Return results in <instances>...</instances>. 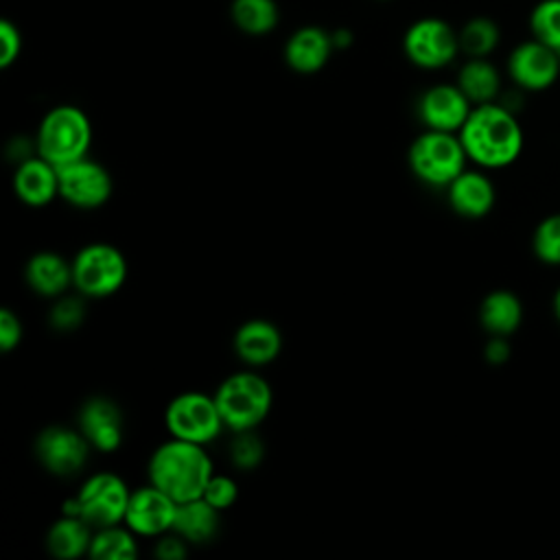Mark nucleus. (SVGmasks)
Here are the masks:
<instances>
[{
	"label": "nucleus",
	"mask_w": 560,
	"mask_h": 560,
	"mask_svg": "<svg viewBox=\"0 0 560 560\" xmlns=\"http://www.w3.org/2000/svg\"><path fill=\"white\" fill-rule=\"evenodd\" d=\"M466 151L459 136L451 131H422L409 147L407 162L411 173L427 186L446 188L466 171Z\"/></svg>",
	"instance_id": "5"
},
{
	"label": "nucleus",
	"mask_w": 560,
	"mask_h": 560,
	"mask_svg": "<svg viewBox=\"0 0 560 560\" xmlns=\"http://www.w3.org/2000/svg\"><path fill=\"white\" fill-rule=\"evenodd\" d=\"M164 424L171 438H179L201 446L214 442L225 429L214 396H208L203 392L177 394L166 405Z\"/></svg>",
	"instance_id": "8"
},
{
	"label": "nucleus",
	"mask_w": 560,
	"mask_h": 560,
	"mask_svg": "<svg viewBox=\"0 0 560 560\" xmlns=\"http://www.w3.org/2000/svg\"><path fill=\"white\" fill-rule=\"evenodd\" d=\"M332 44H335V50L337 48H348L352 44V33L348 28H335L332 33Z\"/></svg>",
	"instance_id": "37"
},
{
	"label": "nucleus",
	"mask_w": 560,
	"mask_h": 560,
	"mask_svg": "<svg viewBox=\"0 0 560 560\" xmlns=\"http://www.w3.org/2000/svg\"><path fill=\"white\" fill-rule=\"evenodd\" d=\"M457 136L468 160L483 168H503L512 164L523 149V129L514 112L497 101L472 105Z\"/></svg>",
	"instance_id": "1"
},
{
	"label": "nucleus",
	"mask_w": 560,
	"mask_h": 560,
	"mask_svg": "<svg viewBox=\"0 0 560 560\" xmlns=\"http://www.w3.org/2000/svg\"><path fill=\"white\" fill-rule=\"evenodd\" d=\"M457 88L472 105L492 103L501 92V74L488 57H468L457 72Z\"/></svg>",
	"instance_id": "23"
},
{
	"label": "nucleus",
	"mask_w": 560,
	"mask_h": 560,
	"mask_svg": "<svg viewBox=\"0 0 560 560\" xmlns=\"http://www.w3.org/2000/svg\"><path fill=\"white\" fill-rule=\"evenodd\" d=\"M532 37L560 52V0H540L529 13Z\"/></svg>",
	"instance_id": "28"
},
{
	"label": "nucleus",
	"mask_w": 560,
	"mask_h": 560,
	"mask_svg": "<svg viewBox=\"0 0 560 560\" xmlns=\"http://www.w3.org/2000/svg\"><path fill=\"white\" fill-rule=\"evenodd\" d=\"M230 20L245 35H267L280 22V7L276 0H232Z\"/></svg>",
	"instance_id": "25"
},
{
	"label": "nucleus",
	"mask_w": 560,
	"mask_h": 560,
	"mask_svg": "<svg viewBox=\"0 0 560 560\" xmlns=\"http://www.w3.org/2000/svg\"><path fill=\"white\" fill-rule=\"evenodd\" d=\"M13 192L18 199L31 208H42L59 197V173L57 166L33 155L15 166L13 173Z\"/></svg>",
	"instance_id": "17"
},
{
	"label": "nucleus",
	"mask_w": 560,
	"mask_h": 560,
	"mask_svg": "<svg viewBox=\"0 0 560 560\" xmlns=\"http://www.w3.org/2000/svg\"><path fill=\"white\" fill-rule=\"evenodd\" d=\"M24 280L42 298H59L72 287V262L57 252H37L24 267Z\"/></svg>",
	"instance_id": "20"
},
{
	"label": "nucleus",
	"mask_w": 560,
	"mask_h": 560,
	"mask_svg": "<svg viewBox=\"0 0 560 560\" xmlns=\"http://www.w3.org/2000/svg\"><path fill=\"white\" fill-rule=\"evenodd\" d=\"M90 448L92 446L81 429H68L61 424L46 427L35 438V457L48 472L57 477L79 472L88 462Z\"/></svg>",
	"instance_id": "11"
},
{
	"label": "nucleus",
	"mask_w": 560,
	"mask_h": 560,
	"mask_svg": "<svg viewBox=\"0 0 560 560\" xmlns=\"http://www.w3.org/2000/svg\"><path fill=\"white\" fill-rule=\"evenodd\" d=\"M177 501L153 483L131 490L125 512V525L136 536H162L173 529Z\"/></svg>",
	"instance_id": "13"
},
{
	"label": "nucleus",
	"mask_w": 560,
	"mask_h": 560,
	"mask_svg": "<svg viewBox=\"0 0 560 560\" xmlns=\"http://www.w3.org/2000/svg\"><path fill=\"white\" fill-rule=\"evenodd\" d=\"M22 52V33L15 22L0 20V68H9Z\"/></svg>",
	"instance_id": "33"
},
{
	"label": "nucleus",
	"mask_w": 560,
	"mask_h": 560,
	"mask_svg": "<svg viewBox=\"0 0 560 560\" xmlns=\"http://www.w3.org/2000/svg\"><path fill=\"white\" fill-rule=\"evenodd\" d=\"M122 411L105 398L94 396L83 402L79 411V429L88 438L90 446L101 453H112L122 444Z\"/></svg>",
	"instance_id": "15"
},
{
	"label": "nucleus",
	"mask_w": 560,
	"mask_h": 560,
	"mask_svg": "<svg viewBox=\"0 0 560 560\" xmlns=\"http://www.w3.org/2000/svg\"><path fill=\"white\" fill-rule=\"evenodd\" d=\"M483 354H486V359H488L490 363H503V361L508 359V354H510V346H508L505 337L492 335V339L486 343Z\"/></svg>",
	"instance_id": "36"
},
{
	"label": "nucleus",
	"mask_w": 560,
	"mask_h": 560,
	"mask_svg": "<svg viewBox=\"0 0 560 560\" xmlns=\"http://www.w3.org/2000/svg\"><path fill=\"white\" fill-rule=\"evenodd\" d=\"M85 319V295H81L79 291L74 295H59L50 311H48V324L50 328L59 330V332H70L77 330Z\"/></svg>",
	"instance_id": "29"
},
{
	"label": "nucleus",
	"mask_w": 560,
	"mask_h": 560,
	"mask_svg": "<svg viewBox=\"0 0 560 560\" xmlns=\"http://www.w3.org/2000/svg\"><path fill=\"white\" fill-rule=\"evenodd\" d=\"M457 37H459V50L466 52L468 57H488L497 48L501 39V31L494 20L479 15L468 20L457 31Z\"/></svg>",
	"instance_id": "27"
},
{
	"label": "nucleus",
	"mask_w": 560,
	"mask_h": 560,
	"mask_svg": "<svg viewBox=\"0 0 560 560\" xmlns=\"http://www.w3.org/2000/svg\"><path fill=\"white\" fill-rule=\"evenodd\" d=\"M131 490L116 472H94L83 481L79 492L63 503V514L88 521L94 529L125 521Z\"/></svg>",
	"instance_id": "6"
},
{
	"label": "nucleus",
	"mask_w": 560,
	"mask_h": 560,
	"mask_svg": "<svg viewBox=\"0 0 560 560\" xmlns=\"http://www.w3.org/2000/svg\"><path fill=\"white\" fill-rule=\"evenodd\" d=\"M210 505H214L219 512L228 510L234 505L236 497H238V486L232 477L228 475H212L210 481L206 483L203 488V494H201Z\"/></svg>",
	"instance_id": "32"
},
{
	"label": "nucleus",
	"mask_w": 560,
	"mask_h": 560,
	"mask_svg": "<svg viewBox=\"0 0 560 560\" xmlns=\"http://www.w3.org/2000/svg\"><path fill=\"white\" fill-rule=\"evenodd\" d=\"M59 173V197L81 210H94L101 208L114 190L109 171L90 160L88 155L81 160H74L70 164H63L57 168Z\"/></svg>",
	"instance_id": "10"
},
{
	"label": "nucleus",
	"mask_w": 560,
	"mask_h": 560,
	"mask_svg": "<svg viewBox=\"0 0 560 560\" xmlns=\"http://www.w3.org/2000/svg\"><path fill=\"white\" fill-rule=\"evenodd\" d=\"M158 545L153 549V553L160 558V560H182L186 558L188 549H186V540L175 534V532H166L162 536H158Z\"/></svg>",
	"instance_id": "35"
},
{
	"label": "nucleus",
	"mask_w": 560,
	"mask_h": 560,
	"mask_svg": "<svg viewBox=\"0 0 560 560\" xmlns=\"http://www.w3.org/2000/svg\"><path fill=\"white\" fill-rule=\"evenodd\" d=\"M147 472L149 483L164 490L177 503H184L203 494L214 468L201 444L171 438L151 453Z\"/></svg>",
	"instance_id": "2"
},
{
	"label": "nucleus",
	"mask_w": 560,
	"mask_h": 560,
	"mask_svg": "<svg viewBox=\"0 0 560 560\" xmlns=\"http://www.w3.org/2000/svg\"><path fill=\"white\" fill-rule=\"evenodd\" d=\"M405 57L422 70H440L459 52L457 31L442 18H420L402 35Z\"/></svg>",
	"instance_id": "9"
},
{
	"label": "nucleus",
	"mask_w": 560,
	"mask_h": 560,
	"mask_svg": "<svg viewBox=\"0 0 560 560\" xmlns=\"http://www.w3.org/2000/svg\"><path fill=\"white\" fill-rule=\"evenodd\" d=\"M282 350V332L269 319H247L234 332L236 357L252 368L271 363Z\"/></svg>",
	"instance_id": "18"
},
{
	"label": "nucleus",
	"mask_w": 560,
	"mask_h": 560,
	"mask_svg": "<svg viewBox=\"0 0 560 560\" xmlns=\"http://www.w3.org/2000/svg\"><path fill=\"white\" fill-rule=\"evenodd\" d=\"M472 103L457 83H438L427 88L418 98V116L427 129L457 133L466 122Z\"/></svg>",
	"instance_id": "14"
},
{
	"label": "nucleus",
	"mask_w": 560,
	"mask_h": 560,
	"mask_svg": "<svg viewBox=\"0 0 560 560\" xmlns=\"http://www.w3.org/2000/svg\"><path fill=\"white\" fill-rule=\"evenodd\" d=\"M219 514L221 512L214 505H210L203 497L177 503L175 523L171 532L179 534L186 542L192 545L210 542L219 529Z\"/></svg>",
	"instance_id": "22"
},
{
	"label": "nucleus",
	"mask_w": 560,
	"mask_h": 560,
	"mask_svg": "<svg viewBox=\"0 0 560 560\" xmlns=\"http://www.w3.org/2000/svg\"><path fill=\"white\" fill-rule=\"evenodd\" d=\"M70 262L72 287L85 298H107L127 280V258L109 243H90Z\"/></svg>",
	"instance_id": "7"
},
{
	"label": "nucleus",
	"mask_w": 560,
	"mask_h": 560,
	"mask_svg": "<svg viewBox=\"0 0 560 560\" xmlns=\"http://www.w3.org/2000/svg\"><path fill=\"white\" fill-rule=\"evenodd\" d=\"M22 322L11 308H0V350L11 352L22 341Z\"/></svg>",
	"instance_id": "34"
},
{
	"label": "nucleus",
	"mask_w": 560,
	"mask_h": 560,
	"mask_svg": "<svg viewBox=\"0 0 560 560\" xmlns=\"http://www.w3.org/2000/svg\"><path fill=\"white\" fill-rule=\"evenodd\" d=\"M523 319L521 300L505 289H497L488 293L479 306V322L490 335L508 337L518 328Z\"/></svg>",
	"instance_id": "24"
},
{
	"label": "nucleus",
	"mask_w": 560,
	"mask_h": 560,
	"mask_svg": "<svg viewBox=\"0 0 560 560\" xmlns=\"http://www.w3.org/2000/svg\"><path fill=\"white\" fill-rule=\"evenodd\" d=\"M553 313H556V317H558V322H560V289H558L556 295H553Z\"/></svg>",
	"instance_id": "38"
},
{
	"label": "nucleus",
	"mask_w": 560,
	"mask_h": 560,
	"mask_svg": "<svg viewBox=\"0 0 560 560\" xmlns=\"http://www.w3.org/2000/svg\"><path fill=\"white\" fill-rule=\"evenodd\" d=\"M508 74L521 90H547L560 74V52L534 37L521 42L508 57Z\"/></svg>",
	"instance_id": "12"
},
{
	"label": "nucleus",
	"mask_w": 560,
	"mask_h": 560,
	"mask_svg": "<svg viewBox=\"0 0 560 560\" xmlns=\"http://www.w3.org/2000/svg\"><path fill=\"white\" fill-rule=\"evenodd\" d=\"M225 429L232 433L256 429L271 409V387L258 372L243 370L223 378L212 394Z\"/></svg>",
	"instance_id": "4"
},
{
	"label": "nucleus",
	"mask_w": 560,
	"mask_h": 560,
	"mask_svg": "<svg viewBox=\"0 0 560 560\" xmlns=\"http://www.w3.org/2000/svg\"><path fill=\"white\" fill-rule=\"evenodd\" d=\"M446 197L451 208L466 219L486 217L494 206V186L479 171H462L448 186Z\"/></svg>",
	"instance_id": "19"
},
{
	"label": "nucleus",
	"mask_w": 560,
	"mask_h": 560,
	"mask_svg": "<svg viewBox=\"0 0 560 560\" xmlns=\"http://www.w3.org/2000/svg\"><path fill=\"white\" fill-rule=\"evenodd\" d=\"M532 245L542 262L560 265V214H551L538 223Z\"/></svg>",
	"instance_id": "31"
},
{
	"label": "nucleus",
	"mask_w": 560,
	"mask_h": 560,
	"mask_svg": "<svg viewBox=\"0 0 560 560\" xmlns=\"http://www.w3.org/2000/svg\"><path fill=\"white\" fill-rule=\"evenodd\" d=\"M92 144V122L77 105H57L44 114L35 133L37 155L57 168L88 155Z\"/></svg>",
	"instance_id": "3"
},
{
	"label": "nucleus",
	"mask_w": 560,
	"mask_h": 560,
	"mask_svg": "<svg viewBox=\"0 0 560 560\" xmlns=\"http://www.w3.org/2000/svg\"><path fill=\"white\" fill-rule=\"evenodd\" d=\"M88 556L94 560H131L138 556L136 534L125 523L98 527L94 529Z\"/></svg>",
	"instance_id": "26"
},
{
	"label": "nucleus",
	"mask_w": 560,
	"mask_h": 560,
	"mask_svg": "<svg viewBox=\"0 0 560 560\" xmlns=\"http://www.w3.org/2000/svg\"><path fill=\"white\" fill-rule=\"evenodd\" d=\"M94 527L74 514H61L46 532V549L59 560H74L90 551Z\"/></svg>",
	"instance_id": "21"
},
{
	"label": "nucleus",
	"mask_w": 560,
	"mask_h": 560,
	"mask_svg": "<svg viewBox=\"0 0 560 560\" xmlns=\"http://www.w3.org/2000/svg\"><path fill=\"white\" fill-rule=\"evenodd\" d=\"M335 50L332 35L315 24L295 28L284 42V61L298 74L319 72Z\"/></svg>",
	"instance_id": "16"
},
{
	"label": "nucleus",
	"mask_w": 560,
	"mask_h": 560,
	"mask_svg": "<svg viewBox=\"0 0 560 560\" xmlns=\"http://www.w3.org/2000/svg\"><path fill=\"white\" fill-rule=\"evenodd\" d=\"M230 459L238 470H254L265 459V442L256 429L234 433L230 442Z\"/></svg>",
	"instance_id": "30"
}]
</instances>
